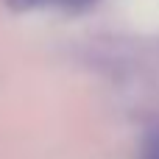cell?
<instances>
[{"mask_svg": "<svg viewBox=\"0 0 159 159\" xmlns=\"http://www.w3.org/2000/svg\"><path fill=\"white\" fill-rule=\"evenodd\" d=\"M140 159H159V137H151L143 143L140 148Z\"/></svg>", "mask_w": 159, "mask_h": 159, "instance_id": "6da1fadb", "label": "cell"}, {"mask_svg": "<svg viewBox=\"0 0 159 159\" xmlns=\"http://www.w3.org/2000/svg\"><path fill=\"white\" fill-rule=\"evenodd\" d=\"M6 6L14 8V11H28V8L39 6V0H6Z\"/></svg>", "mask_w": 159, "mask_h": 159, "instance_id": "7a4b0ae2", "label": "cell"}, {"mask_svg": "<svg viewBox=\"0 0 159 159\" xmlns=\"http://www.w3.org/2000/svg\"><path fill=\"white\" fill-rule=\"evenodd\" d=\"M67 8H87V6H92L95 0H61Z\"/></svg>", "mask_w": 159, "mask_h": 159, "instance_id": "3957f363", "label": "cell"}]
</instances>
